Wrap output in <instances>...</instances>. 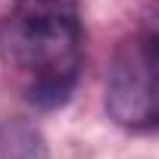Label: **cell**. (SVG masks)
I'll use <instances>...</instances> for the list:
<instances>
[{"label":"cell","mask_w":159,"mask_h":159,"mask_svg":"<svg viewBox=\"0 0 159 159\" xmlns=\"http://www.w3.org/2000/svg\"><path fill=\"white\" fill-rule=\"evenodd\" d=\"M0 59L34 109L66 106L84 66L78 0H16L0 22Z\"/></svg>","instance_id":"1"},{"label":"cell","mask_w":159,"mask_h":159,"mask_svg":"<svg viewBox=\"0 0 159 159\" xmlns=\"http://www.w3.org/2000/svg\"><path fill=\"white\" fill-rule=\"evenodd\" d=\"M106 112L128 131L156 128V34L143 31L116 50L106 72Z\"/></svg>","instance_id":"2"},{"label":"cell","mask_w":159,"mask_h":159,"mask_svg":"<svg viewBox=\"0 0 159 159\" xmlns=\"http://www.w3.org/2000/svg\"><path fill=\"white\" fill-rule=\"evenodd\" d=\"M0 159H50L44 131L28 119L0 122Z\"/></svg>","instance_id":"3"}]
</instances>
